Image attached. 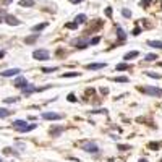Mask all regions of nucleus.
Segmentation results:
<instances>
[{
    "mask_svg": "<svg viewBox=\"0 0 162 162\" xmlns=\"http://www.w3.org/2000/svg\"><path fill=\"white\" fill-rule=\"evenodd\" d=\"M101 92H102V94H107V92H109V89H107V88H101Z\"/></svg>",
    "mask_w": 162,
    "mask_h": 162,
    "instance_id": "nucleus-41",
    "label": "nucleus"
},
{
    "mask_svg": "<svg viewBox=\"0 0 162 162\" xmlns=\"http://www.w3.org/2000/svg\"><path fill=\"white\" fill-rule=\"evenodd\" d=\"M148 46L154 49H162V41H148Z\"/></svg>",
    "mask_w": 162,
    "mask_h": 162,
    "instance_id": "nucleus-17",
    "label": "nucleus"
},
{
    "mask_svg": "<svg viewBox=\"0 0 162 162\" xmlns=\"http://www.w3.org/2000/svg\"><path fill=\"white\" fill-rule=\"evenodd\" d=\"M86 20H88V16H86L85 13H81V15H76V16H75L73 23H76V25H83V23H86Z\"/></svg>",
    "mask_w": 162,
    "mask_h": 162,
    "instance_id": "nucleus-14",
    "label": "nucleus"
},
{
    "mask_svg": "<svg viewBox=\"0 0 162 162\" xmlns=\"http://www.w3.org/2000/svg\"><path fill=\"white\" fill-rule=\"evenodd\" d=\"M37 39H39V32H34V34L28 36V37L25 39V42H26V44H28V46H29V44H34L36 41H37Z\"/></svg>",
    "mask_w": 162,
    "mask_h": 162,
    "instance_id": "nucleus-13",
    "label": "nucleus"
},
{
    "mask_svg": "<svg viewBox=\"0 0 162 162\" xmlns=\"http://www.w3.org/2000/svg\"><path fill=\"white\" fill-rule=\"evenodd\" d=\"M57 70H58V67H52V68L44 67V68H41V71H42V73H52V71H57Z\"/></svg>",
    "mask_w": 162,
    "mask_h": 162,
    "instance_id": "nucleus-25",
    "label": "nucleus"
},
{
    "mask_svg": "<svg viewBox=\"0 0 162 162\" xmlns=\"http://www.w3.org/2000/svg\"><path fill=\"white\" fill-rule=\"evenodd\" d=\"M91 113H104V115H106L107 110L106 109H97V110H91Z\"/></svg>",
    "mask_w": 162,
    "mask_h": 162,
    "instance_id": "nucleus-38",
    "label": "nucleus"
},
{
    "mask_svg": "<svg viewBox=\"0 0 162 162\" xmlns=\"http://www.w3.org/2000/svg\"><path fill=\"white\" fill-rule=\"evenodd\" d=\"M5 4H10V2H13V0H4Z\"/></svg>",
    "mask_w": 162,
    "mask_h": 162,
    "instance_id": "nucleus-44",
    "label": "nucleus"
},
{
    "mask_svg": "<svg viewBox=\"0 0 162 162\" xmlns=\"http://www.w3.org/2000/svg\"><path fill=\"white\" fill-rule=\"evenodd\" d=\"M65 28H68V29H76L78 25H76V23H67V25H65Z\"/></svg>",
    "mask_w": 162,
    "mask_h": 162,
    "instance_id": "nucleus-36",
    "label": "nucleus"
},
{
    "mask_svg": "<svg viewBox=\"0 0 162 162\" xmlns=\"http://www.w3.org/2000/svg\"><path fill=\"white\" fill-rule=\"evenodd\" d=\"M106 15H107L109 18L112 16V8H110V7H109V8H106Z\"/></svg>",
    "mask_w": 162,
    "mask_h": 162,
    "instance_id": "nucleus-39",
    "label": "nucleus"
},
{
    "mask_svg": "<svg viewBox=\"0 0 162 162\" xmlns=\"http://www.w3.org/2000/svg\"><path fill=\"white\" fill-rule=\"evenodd\" d=\"M115 32H117V37H118L120 42H125V41H127V34H125V31L120 28V26H117V28H115Z\"/></svg>",
    "mask_w": 162,
    "mask_h": 162,
    "instance_id": "nucleus-11",
    "label": "nucleus"
},
{
    "mask_svg": "<svg viewBox=\"0 0 162 162\" xmlns=\"http://www.w3.org/2000/svg\"><path fill=\"white\" fill-rule=\"evenodd\" d=\"M21 73V70L20 68H8V70L5 71H0V75L4 78H10V76H18V75Z\"/></svg>",
    "mask_w": 162,
    "mask_h": 162,
    "instance_id": "nucleus-5",
    "label": "nucleus"
},
{
    "mask_svg": "<svg viewBox=\"0 0 162 162\" xmlns=\"http://www.w3.org/2000/svg\"><path fill=\"white\" fill-rule=\"evenodd\" d=\"M42 118L44 120H62L63 117L60 115V113H55V112H44Z\"/></svg>",
    "mask_w": 162,
    "mask_h": 162,
    "instance_id": "nucleus-8",
    "label": "nucleus"
},
{
    "mask_svg": "<svg viewBox=\"0 0 162 162\" xmlns=\"http://www.w3.org/2000/svg\"><path fill=\"white\" fill-rule=\"evenodd\" d=\"M32 58L34 60H49L50 58V54H49V50H46V49H36L34 52H32Z\"/></svg>",
    "mask_w": 162,
    "mask_h": 162,
    "instance_id": "nucleus-2",
    "label": "nucleus"
},
{
    "mask_svg": "<svg viewBox=\"0 0 162 162\" xmlns=\"http://www.w3.org/2000/svg\"><path fill=\"white\" fill-rule=\"evenodd\" d=\"M113 81H115V83H128V78L127 76H117V78H113Z\"/></svg>",
    "mask_w": 162,
    "mask_h": 162,
    "instance_id": "nucleus-23",
    "label": "nucleus"
},
{
    "mask_svg": "<svg viewBox=\"0 0 162 162\" xmlns=\"http://www.w3.org/2000/svg\"><path fill=\"white\" fill-rule=\"evenodd\" d=\"M20 97H7L5 99V104H13V102H18Z\"/></svg>",
    "mask_w": 162,
    "mask_h": 162,
    "instance_id": "nucleus-28",
    "label": "nucleus"
},
{
    "mask_svg": "<svg viewBox=\"0 0 162 162\" xmlns=\"http://www.w3.org/2000/svg\"><path fill=\"white\" fill-rule=\"evenodd\" d=\"M151 4H152V0H141V2H139V7H144V8H148Z\"/></svg>",
    "mask_w": 162,
    "mask_h": 162,
    "instance_id": "nucleus-26",
    "label": "nucleus"
},
{
    "mask_svg": "<svg viewBox=\"0 0 162 162\" xmlns=\"http://www.w3.org/2000/svg\"><path fill=\"white\" fill-rule=\"evenodd\" d=\"M117 148H118L120 151H128V149H131V146H127V144H118Z\"/></svg>",
    "mask_w": 162,
    "mask_h": 162,
    "instance_id": "nucleus-35",
    "label": "nucleus"
},
{
    "mask_svg": "<svg viewBox=\"0 0 162 162\" xmlns=\"http://www.w3.org/2000/svg\"><path fill=\"white\" fill-rule=\"evenodd\" d=\"M4 154H7V156H15V157H18V156H20V152L13 151V148H5V149H4Z\"/></svg>",
    "mask_w": 162,
    "mask_h": 162,
    "instance_id": "nucleus-20",
    "label": "nucleus"
},
{
    "mask_svg": "<svg viewBox=\"0 0 162 162\" xmlns=\"http://www.w3.org/2000/svg\"><path fill=\"white\" fill-rule=\"evenodd\" d=\"M161 5H162V0H161Z\"/></svg>",
    "mask_w": 162,
    "mask_h": 162,
    "instance_id": "nucleus-48",
    "label": "nucleus"
},
{
    "mask_svg": "<svg viewBox=\"0 0 162 162\" xmlns=\"http://www.w3.org/2000/svg\"><path fill=\"white\" fill-rule=\"evenodd\" d=\"M71 4H75V5H78V4H81V2H83V0H70Z\"/></svg>",
    "mask_w": 162,
    "mask_h": 162,
    "instance_id": "nucleus-40",
    "label": "nucleus"
},
{
    "mask_svg": "<svg viewBox=\"0 0 162 162\" xmlns=\"http://www.w3.org/2000/svg\"><path fill=\"white\" fill-rule=\"evenodd\" d=\"M110 162H117V161H110Z\"/></svg>",
    "mask_w": 162,
    "mask_h": 162,
    "instance_id": "nucleus-46",
    "label": "nucleus"
},
{
    "mask_svg": "<svg viewBox=\"0 0 162 162\" xmlns=\"http://www.w3.org/2000/svg\"><path fill=\"white\" fill-rule=\"evenodd\" d=\"M76 76H80L78 71H68V73H62V75H60V78H76Z\"/></svg>",
    "mask_w": 162,
    "mask_h": 162,
    "instance_id": "nucleus-19",
    "label": "nucleus"
},
{
    "mask_svg": "<svg viewBox=\"0 0 162 162\" xmlns=\"http://www.w3.org/2000/svg\"><path fill=\"white\" fill-rule=\"evenodd\" d=\"M5 16H7V11H5L4 8H0V23L5 20Z\"/></svg>",
    "mask_w": 162,
    "mask_h": 162,
    "instance_id": "nucleus-34",
    "label": "nucleus"
},
{
    "mask_svg": "<svg viewBox=\"0 0 162 162\" xmlns=\"http://www.w3.org/2000/svg\"><path fill=\"white\" fill-rule=\"evenodd\" d=\"M36 127H37V125H36V123H29L28 127H26L25 133H28V131H32V130H36Z\"/></svg>",
    "mask_w": 162,
    "mask_h": 162,
    "instance_id": "nucleus-30",
    "label": "nucleus"
},
{
    "mask_svg": "<svg viewBox=\"0 0 162 162\" xmlns=\"http://www.w3.org/2000/svg\"><path fill=\"white\" fill-rule=\"evenodd\" d=\"M0 162H4V161H2V159H0Z\"/></svg>",
    "mask_w": 162,
    "mask_h": 162,
    "instance_id": "nucleus-47",
    "label": "nucleus"
},
{
    "mask_svg": "<svg viewBox=\"0 0 162 162\" xmlns=\"http://www.w3.org/2000/svg\"><path fill=\"white\" fill-rule=\"evenodd\" d=\"M36 89H37V88H36L34 85H29V83H28V85H26L21 91H23V96H31L32 92H36Z\"/></svg>",
    "mask_w": 162,
    "mask_h": 162,
    "instance_id": "nucleus-9",
    "label": "nucleus"
},
{
    "mask_svg": "<svg viewBox=\"0 0 162 162\" xmlns=\"http://www.w3.org/2000/svg\"><path fill=\"white\" fill-rule=\"evenodd\" d=\"M99 42H101V37H99V36H96V37L91 39V42H89V44H91V46H96V44H99Z\"/></svg>",
    "mask_w": 162,
    "mask_h": 162,
    "instance_id": "nucleus-33",
    "label": "nucleus"
},
{
    "mask_svg": "<svg viewBox=\"0 0 162 162\" xmlns=\"http://www.w3.org/2000/svg\"><path fill=\"white\" fill-rule=\"evenodd\" d=\"M148 148L149 149H159V148H161V143H149Z\"/></svg>",
    "mask_w": 162,
    "mask_h": 162,
    "instance_id": "nucleus-29",
    "label": "nucleus"
},
{
    "mask_svg": "<svg viewBox=\"0 0 162 162\" xmlns=\"http://www.w3.org/2000/svg\"><path fill=\"white\" fill-rule=\"evenodd\" d=\"M71 46L78 47V49H86V47L89 46V41H88V39H83V37L73 39V41H71Z\"/></svg>",
    "mask_w": 162,
    "mask_h": 162,
    "instance_id": "nucleus-4",
    "label": "nucleus"
},
{
    "mask_svg": "<svg viewBox=\"0 0 162 162\" xmlns=\"http://www.w3.org/2000/svg\"><path fill=\"white\" fill-rule=\"evenodd\" d=\"M81 149L86 151V152H91V154H97V152H99V146L96 144V143H91V141L83 143V144H81Z\"/></svg>",
    "mask_w": 162,
    "mask_h": 162,
    "instance_id": "nucleus-3",
    "label": "nucleus"
},
{
    "mask_svg": "<svg viewBox=\"0 0 162 162\" xmlns=\"http://www.w3.org/2000/svg\"><path fill=\"white\" fill-rule=\"evenodd\" d=\"M139 55V52H138V50H131V52H128V54H125L123 55V60H131V58H135V57H138Z\"/></svg>",
    "mask_w": 162,
    "mask_h": 162,
    "instance_id": "nucleus-16",
    "label": "nucleus"
},
{
    "mask_svg": "<svg viewBox=\"0 0 162 162\" xmlns=\"http://www.w3.org/2000/svg\"><path fill=\"white\" fill-rule=\"evenodd\" d=\"M122 15H123L125 18H131V11L128 10V8H123V10H122Z\"/></svg>",
    "mask_w": 162,
    "mask_h": 162,
    "instance_id": "nucleus-31",
    "label": "nucleus"
},
{
    "mask_svg": "<svg viewBox=\"0 0 162 162\" xmlns=\"http://www.w3.org/2000/svg\"><path fill=\"white\" fill-rule=\"evenodd\" d=\"M159 58V57L157 55H156V54H148V55H146V62H154V60H157Z\"/></svg>",
    "mask_w": 162,
    "mask_h": 162,
    "instance_id": "nucleus-24",
    "label": "nucleus"
},
{
    "mask_svg": "<svg viewBox=\"0 0 162 162\" xmlns=\"http://www.w3.org/2000/svg\"><path fill=\"white\" fill-rule=\"evenodd\" d=\"M46 28H47V23H41V25L32 26V31H34V32H39V31H42V29H46Z\"/></svg>",
    "mask_w": 162,
    "mask_h": 162,
    "instance_id": "nucleus-21",
    "label": "nucleus"
},
{
    "mask_svg": "<svg viewBox=\"0 0 162 162\" xmlns=\"http://www.w3.org/2000/svg\"><path fill=\"white\" fill-rule=\"evenodd\" d=\"M106 67H107L106 63H89V65H86V68H88V70H91V71L102 70V68H106Z\"/></svg>",
    "mask_w": 162,
    "mask_h": 162,
    "instance_id": "nucleus-12",
    "label": "nucleus"
},
{
    "mask_svg": "<svg viewBox=\"0 0 162 162\" xmlns=\"http://www.w3.org/2000/svg\"><path fill=\"white\" fill-rule=\"evenodd\" d=\"M13 85H15V88H20V89H23L26 85H28V80H26L25 76H20V75H18V78L13 81Z\"/></svg>",
    "mask_w": 162,
    "mask_h": 162,
    "instance_id": "nucleus-7",
    "label": "nucleus"
},
{
    "mask_svg": "<svg viewBox=\"0 0 162 162\" xmlns=\"http://www.w3.org/2000/svg\"><path fill=\"white\" fill-rule=\"evenodd\" d=\"M67 99L70 101V102H76V101H78V99H76V96H75L73 92H70V94L67 96Z\"/></svg>",
    "mask_w": 162,
    "mask_h": 162,
    "instance_id": "nucleus-32",
    "label": "nucleus"
},
{
    "mask_svg": "<svg viewBox=\"0 0 162 162\" xmlns=\"http://www.w3.org/2000/svg\"><path fill=\"white\" fill-rule=\"evenodd\" d=\"M65 131V127H52L50 128V136H54V138H57V136H60V135Z\"/></svg>",
    "mask_w": 162,
    "mask_h": 162,
    "instance_id": "nucleus-10",
    "label": "nucleus"
},
{
    "mask_svg": "<svg viewBox=\"0 0 162 162\" xmlns=\"http://www.w3.org/2000/svg\"><path fill=\"white\" fill-rule=\"evenodd\" d=\"M139 32H141V28H139V26H136V28L131 31V34H133V36H139Z\"/></svg>",
    "mask_w": 162,
    "mask_h": 162,
    "instance_id": "nucleus-37",
    "label": "nucleus"
},
{
    "mask_svg": "<svg viewBox=\"0 0 162 162\" xmlns=\"http://www.w3.org/2000/svg\"><path fill=\"white\" fill-rule=\"evenodd\" d=\"M34 0H20V7H25V8H31L34 7Z\"/></svg>",
    "mask_w": 162,
    "mask_h": 162,
    "instance_id": "nucleus-15",
    "label": "nucleus"
},
{
    "mask_svg": "<svg viewBox=\"0 0 162 162\" xmlns=\"http://www.w3.org/2000/svg\"><path fill=\"white\" fill-rule=\"evenodd\" d=\"M4 21L7 23V25H10V26H20L21 25V21H20L16 16H13V15H7Z\"/></svg>",
    "mask_w": 162,
    "mask_h": 162,
    "instance_id": "nucleus-6",
    "label": "nucleus"
},
{
    "mask_svg": "<svg viewBox=\"0 0 162 162\" xmlns=\"http://www.w3.org/2000/svg\"><path fill=\"white\" fill-rule=\"evenodd\" d=\"M146 75H148L149 78H154V80H161V78H162L159 73H152V71H148V73H146Z\"/></svg>",
    "mask_w": 162,
    "mask_h": 162,
    "instance_id": "nucleus-27",
    "label": "nucleus"
},
{
    "mask_svg": "<svg viewBox=\"0 0 162 162\" xmlns=\"http://www.w3.org/2000/svg\"><path fill=\"white\" fill-rule=\"evenodd\" d=\"M159 67H161V68H162V62H161V63H159Z\"/></svg>",
    "mask_w": 162,
    "mask_h": 162,
    "instance_id": "nucleus-45",
    "label": "nucleus"
},
{
    "mask_svg": "<svg viewBox=\"0 0 162 162\" xmlns=\"http://www.w3.org/2000/svg\"><path fill=\"white\" fill-rule=\"evenodd\" d=\"M138 162H148V161H146V159H139Z\"/></svg>",
    "mask_w": 162,
    "mask_h": 162,
    "instance_id": "nucleus-43",
    "label": "nucleus"
},
{
    "mask_svg": "<svg viewBox=\"0 0 162 162\" xmlns=\"http://www.w3.org/2000/svg\"><path fill=\"white\" fill-rule=\"evenodd\" d=\"M5 57V50H0V58H4Z\"/></svg>",
    "mask_w": 162,
    "mask_h": 162,
    "instance_id": "nucleus-42",
    "label": "nucleus"
},
{
    "mask_svg": "<svg viewBox=\"0 0 162 162\" xmlns=\"http://www.w3.org/2000/svg\"><path fill=\"white\" fill-rule=\"evenodd\" d=\"M11 115V110L8 109H0V118H7V117Z\"/></svg>",
    "mask_w": 162,
    "mask_h": 162,
    "instance_id": "nucleus-22",
    "label": "nucleus"
},
{
    "mask_svg": "<svg viewBox=\"0 0 162 162\" xmlns=\"http://www.w3.org/2000/svg\"><path fill=\"white\" fill-rule=\"evenodd\" d=\"M138 91H141L143 94H148V96H154V97H161L162 96V89L161 88H154V86H139Z\"/></svg>",
    "mask_w": 162,
    "mask_h": 162,
    "instance_id": "nucleus-1",
    "label": "nucleus"
},
{
    "mask_svg": "<svg viewBox=\"0 0 162 162\" xmlns=\"http://www.w3.org/2000/svg\"><path fill=\"white\" fill-rule=\"evenodd\" d=\"M130 68H131L130 63H118V65L115 67V70H117V71H123V70H130Z\"/></svg>",
    "mask_w": 162,
    "mask_h": 162,
    "instance_id": "nucleus-18",
    "label": "nucleus"
}]
</instances>
